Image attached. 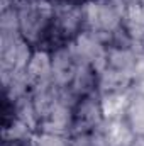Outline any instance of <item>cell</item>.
<instances>
[{
    "instance_id": "cell-2",
    "label": "cell",
    "mask_w": 144,
    "mask_h": 146,
    "mask_svg": "<svg viewBox=\"0 0 144 146\" xmlns=\"http://www.w3.org/2000/svg\"><path fill=\"white\" fill-rule=\"evenodd\" d=\"M15 10H17V29L20 37L31 48L37 49L53 19V2L44 0V2L15 3Z\"/></svg>"
},
{
    "instance_id": "cell-4",
    "label": "cell",
    "mask_w": 144,
    "mask_h": 146,
    "mask_svg": "<svg viewBox=\"0 0 144 146\" xmlns=\"http://www.w3.org/2000/svg\"><path fill=\"white\" fill-rule=\"evenodd\" d=\"M34 146H71V136L58 131L39 129L34 136Z\"/></svg>"
},
{
    "instance_id": "cell-3",
    "label": "cell",
    "mask_w": 144,
    "mask_h": 146,
    "mask_svg": "<svg viewBox=\"0 0 144 146\" xmlns=\"http://www.w3.org/2000/svg\"><path fill=\"white\" fill-rule=\"evenodd\" d=\"M119 117L134 138L144 136V90L129 92Z\"/></svg>"
},
{
    "instance_id": "cell-1",
    "label": "cell",
    "mask_w": 144,
    "mask_h": 146,
    "mask_svg": "<svg viewBox=\"0 0 144 146\" xmlns=\"http://www.w3.org/2000/svg\"><path fill=\"white\" fill-rule=\"evenodd\" d=\"M107 121L108 115L105 110L102 94L98 90L85 94L73 102L68 134L70 136H83V134L98 133L105 127Z\"/></svg>"
}]
</instances>
